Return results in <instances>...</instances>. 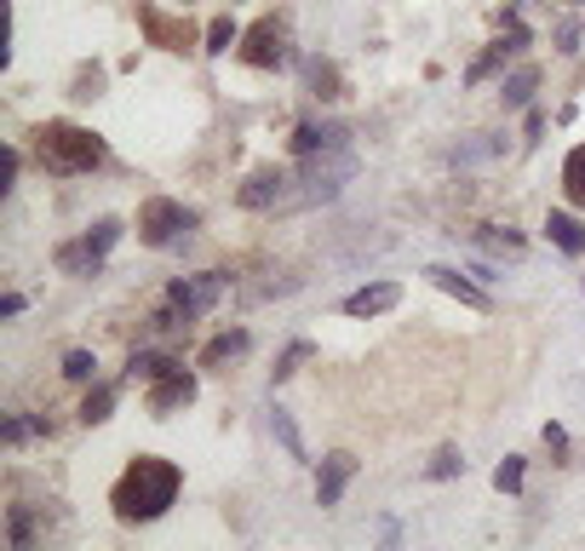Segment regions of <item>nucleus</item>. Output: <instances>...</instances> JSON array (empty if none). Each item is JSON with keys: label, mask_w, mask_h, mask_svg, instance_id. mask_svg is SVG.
I'll use <instances>...</instances> for the list:
<instances>
[{"label": "nucleus", "mask_w": 585, "mask_h": 551, "mask_svg": "<svg viewBox=\"0 0 585 551\" xmlns=\"http://www.w3.org/2000/svg\"><path fill=\"white\" fill-rule=\"evenodd\" d=\"M195 230V213L184 202H172V195H149V202L138 207V236L144 247H178Z\"/></svg>", "instance_id": "3"}, {"label": "nucleus", "mask_w": 585, "mask_h": 551, "mask_svg": "<svg viewBox=\"0 0 585 551\" xmlns=\"http://www.w3.org/2000/svg\"><path fill=\"white\" fill-rule=\"evenodd\" d=\"M0 316H23V293H7V299H0Z\"/></svg>", "instance_id": "33"}, {"label": "nucleus", "mask_w": 585, "mask_h": 551, "mask_svg": "<svg viewBox=\"0 0 585 551\" xmlns=\"http://www.w3.org/2000/svg\"><path fill=\"white\" fill-rule=\"evenodd\" d=\"M241 58L252 69H288L293 64V30L288 18H259L252 30L241 35Z\"/></svg>", "instance_id": "4"}, {"label": "nucleus", "mask_w": 585, "mask_h": 551, "mask_svg": "<svg viewBox=\"0 0 585 551\" xmlns=\"http://www.w3.org/2000/svg\"><path fill=\"white\" fill-rule=\"evenodd\" d=\"M476 247H482V254H505V259H517V254H522V236H517V230H482V236H476Z\"/></svg>", "instance_id": "24"}, {"label": "nucleus", "mask_w": 585, "mask_h": 551, "mask_svg": "<svg viewBox=\"0 0 585 551\" xmlns=\"http://www.w3.org/2000/svg\"><path fill=\"white\" fill-rule=\"evenodd\" d=\"M556 53H580V23H556Z\"/></svg>", "instance_id": "30"}, {"label": "nucleus", "mask_w": 585, "mask_h": 551, "mask_svg": "<svg viewBox=\"0 0 585 551\" xmlns=\"http://www.w3.org/2000/svg\"><path fill=\"white\" fill-rule=\"evenodd\" d=\"M460 471H465V454H460V448H442V454H437V460H430V477H437V483H448V477H460Z\"/></svg>", "instance_id": "29"}, {"label": "nucleus", "mask_w": 585, "mask_h": 551, "mask_svg": "<svg viewBox=\"0 0 585 551\" xmlns=\"http://www.w3.org/2000/svg\"><path fill=\"white\" fill-rule=\"evenodd\" d=\"M350 477H356V454H327V460H322V477H316V506H322V511L339 506L345 488H350Z\"/></svg>", "instance_id": "12"}, {"label": "nucleus", "mask_w": 585, "mask_h": 551, "mask_svg": "<svg viewBox=\"0 0 585 551\" xmlns=\"http://www.w3.org/2000/svg\"><path fill=\"white\" fill-rule=\"evenodd\" d=\"M425 276H430V282H437L442 293H453V299H460V305H471V311H488V293H482L476 282H465V276L453 270V265H430Z\"/></svg>", "instance_id": "14"}, {"label": "nucleus", "mask_w": 585, "mask_h": 551, "mask_svg": "<svg viewBox=\"0 0 585 551\" xmlns=\"http://www.w3.org/2000/svg\"><path fill=\"white\" fill-rule=\"evenodd\" d=\"M138 23H144L149 46H167V53H184V46H190V23L167 18L161 7H149V0H138Z\"/></svg>", "instance_id": "8"}, {"label": "nucleus", "mask_w": 585, "mask_h": 551, "mask_svg": "<svg viewBox=\"0 0 585 551\" xmlns=\"http://www.w3.org/2000/svg\"><path fill=\"white\" fill-rule=\"evenodd\" d=\"M270 431H275V442H282V448H288V454H293V460H304L299 425H293V414H288V408H275V414H270Z\"/></svg>", "instance_id": "23"}, {"label": "nucleus", "mask_w": 585, "mask_h": 551, "mask_svg": "<svg viewBox=\"0 0 585 551\" xmlns=\"http://www.w3.org/2000/svg\"><path fill=\"white\" fill-rule=\"evenodd\" d=\"M545 236L563 247V254H585V230H580L574 213H551V218H545Z\"/></svg>", "instance_id": "15"}, {"label": "nucleus", "mask_w": 585, "mask_h": 551, "mask_svg": "<svg viewBox=\"0 0 585 551\" xmlns=\"http://www.w3.org/2000/svg\"><path fill=\"white\" fill-rule=\"evenodd\" d=\"M115 241H121V218H98V224H92V230H87L81 241L58 247V270H75V276H81V270H98Z\"/></svg>", "instance_id": "7"}, {"label": "nucleus", "mask_w": 585, "mask_h": 551, "mask_svg": "<svg viewBox=\"0 0 585 551\" xmlns=\"http://www.w3.org/2000/svg\"><path fill=\"white\" fill-rule=\"evenodd\" d=\"M391 305H402V288L396 282H373V288H356L345 299V316H385Z\"/></svg>", "instance_id": "13"}, {"label": "nucleus", "mask_w": 585, "mask_h": 551, "mask_svg": "<svg viewBox=\"0 0 585 551\" xmlns=\"http://www.w3.org/2000/svg\"><path fill=\"white\" fill-rule=\"evenodd\" d=\"M236 41H241V30H236L230 18H213V23H207V53H230Z\"/></svg>", "instance_id": "26"}, {"label": "nucleus", "mask_w": 585, "mask_h": 551, "mask_svg": "<svg viewBox=\"0 0 585 551\" xmlns=\"http://www.w3.org/2000/svg\"><path fill=\"white\" fill-rule=\"evenodd\" d=\"M178 465L172 460H161V454H138L133 465L121 471V483H115V494H110V506H115V517L121 522H149V517H161L172 499H178Z\"/></svg>", "instance_id": "1"}, {"label": "nucleus", "mask_w": 585, "mask_h": 551, "mask_svg": "<svg viewBox=\"0 0 585 551\" xmlns=\"http://www.w3.org/2000/svg\"><path fill=\"white\" fill-rule=\"evenodd\" d=\"M92 368H98V357H92V350H69V357H64V380L87 385V380H92Z\"/></svg>", "instance_id": "27"}, {"label": "nucleus", "mask_w": 585, "mask_h": 551, "mask_svg": "<svg viewBox=\"0 0 585 551\" xmlns=\"http://www.w3.org/2000/svg\"><path fill=\"white\" fill-rule=\"evenodd\" d=\"M247 345H252V339H247L241 328H236V334H218V339H213L207 350H201V368H224V362H230V357H241V350H247Z\"/></svg>", "instance_id": "16"}, {"label": "nucleus", "mask_w": 585, "mask_h": 551, "mask_svg": "<svg viewBox=\"0 0 585 551\" xmlns=\"http://www.w3.org/2000/svg\"><path fill=\"white\" fill-rule=\"evenodd\" d=\"M545 448H551V454H569V431H563V425H545Z\"/></svg>", "instance_id": "32"}, {"label": "nucleus", "mask_w": 585, "mask_h": 551, "mask_svg": "<svg viewBox=\"0 0 585 551\" xmlns=\"http://www.w3.org/2000/svg\"><path fill=\"white\" fill-rule=\"evenodd\" d=\"M563 195L574 207H585V144H574L569 161H563Z\"/></svg>", "instance_id": "17"}, {"label": "nucleus", "mask_w": 585, "mask_h": 551, "mask_svg": "<svg viewBox=\"0 0 585 551\" xmlns=\"http://www.w3.org/2000/svg\"><path fill=\"white\" fill-rule=\"evenodd\" d=\"M288 172L282 167H259V172H252V179L236 190V202L241 207H252V213H259V207H275V202H282V195H288Z\"/></svg>", "instance_id": "10"}, {"label": "nucleus", "mask_w": 585, "mask_h": 551, "mask_svg": "<svg viewBox=\"0 0 585 551\" xmlns=\"http://www.w3.org/2000/svg\"><path fill=\"white\" fill-rule=\"evenodd\" d=\"M505 53H517V46H511V35H505L499 46H488V53H482V58H476V64L465 69V81H482V75H494V69L505 64Z\"/></svg>", "instance_id": "25"}, {"label": "nucleus", "mask_w": 585, "mask_h": 551, "mask_svg": "<svg viewBox=\"0 0 585 551\" xmlns=\"http://www.w3.org/2000/svg\"><path fill=\"white\" fill-rule=\"evenodd\" d=\"M533 87H540V69H533V64H522L517 75H511V81H505V110H522L528 104V98H533Z\"/></svg>", "instance_id": "19"}, {"label": "nucleus", "mask_w": 585, "mask_h": 551, "mask_svg": "<svg viewBox=\"0 0 585 551\" xmlns=\"http://www.w3.org/2000/svg\"><path fill=\"white\" fill-rule=\"evenodd\" d=\"M224 288H230V276L224 270H201V276H178V282L167 288V305H178L190 322L201 316V311H213L218 299H224Z\"/></svg>", "instance_id": "6"}, {"label": "nucleus", "mask_w": 585, "mask_h": 551, "mask_svg": "<svg viewBox=\"0 0 585 551\" xmlns=\"http://www.w3.org/2000/svg\"><path fill=\"white\" fill-rule=\"evenodd\" d=\"M98 87H104V75H98V69H81V75H75V98H98Z\"/></svg>", "instance_id": "31"}, {"label": "nucleus", "mask_w": 585, "mask_h": 551, "mask_svg": "<svg viewBox=\"0 0 585 551\" xmlns=\"http://www.w3.org/2000/svg\"><path fill=\"white\" fill-rule=\"evenodd\" d=\"M494 488H499V494H517V488H522V460H517V454H505V460H499Z\"/></svg>", "instance_id": "28"}, {"label": "nucleus", "mask_w": 585, "mask_h": 551, "mask_svg": "<svg viewBox=\"0 0 585 551\" xmlns=\"http://www.w3.org/2000/svg\"><path fill=\"white\" fill-rule=\"evenodd\" d=\"M304 75H311V92L316 98H345L339 92V69L327 64V58H304Z\"/></svg>", "instance_id": "20"}, {"label": "nucleus", "mask_w": 585, "mask_h": 551, "mask_svg": "<svg viewBox=\"0 0 585 551\" xmlns=\"http://www.w3.org/2000/svg\"><path fill=\"white\" fill-rule=\"evenodd\" d=\"M110 414H115V385H92L81 403V425H104Z\"/></svg>", "instance_id": "21"}, {"label": "nucleus", "mask_w": 585, "mask_h": 551, "mask_svg": "<svg viewBox=\"0 0 585 551\" xmlns=\"http://www.w3.org/2000/svg\"><path fill=\"white\" fill-rule=\"evenodd\" d=\"M172 368H178L172 357H156V350H133V362H126V380H149V385H156L161 373H172Z\"/></svg>", "instance_id": "18"}, {"label": "nucleus", "mask_w": 585, "mask_h": 551, "mask_svg": "<svg viewBox=\"0 0 585 551\" xmlns=\"http://www.w3.org/2000/svg\"><path fill=\"white\" fill-rule=\"evenodd\" d=\"M311 350H316L311 339H293V345L282 350V357H275V368H270V380H275V385H282V380H293V373H299V362H304V357H311Z\"/></svg>", "instance_id": "22"}, {"label": "nucleus", "mask_w": 585, "mask_h": 551, "mask_svg": "<svg viewBox=\"0 0 585 551\" xmlns=\"http://www.w3.org/2000/svg\"><path fill=\"white\" fill-rule=\"evenodd\" d=\"M345 144H350V127H339V121H299L293 156H322V149H345Z\"/></svg>", "instance_id": "11"}, {"label": "nucleus", "mask_w": 585, "mask_h": 551, "mask_svg": "<svg viewBox=\"0 0 585 551\" xmlns=\"http://www.w3.org/2000/svg\"><path fill=\"white\" fill-rule=\"evenodd\" d=\"M190 403H195V373H184V368H172L149 385V414L156 419H167L172 408H190Z\"/></svg>", "instance_id": "9"}, {"label": "nucleus", "mask_w": 585, "mask_h": 551, "mask_svg": "<svg viewBox=\"0 0 585 551\" xmlns=\"http://www.w3.org/2000/svg\"><path fill=\"white\" fill-rule=\"evenodd\" d=\"M35 156L46 172H92L104 161V138L75 127V121H46V127H35Z\"/></svg>", "instance_id": "2"}, {"label": "nucleus", "mask_w": 585, "mask_h": 551, "mask_svg": "<svg viewBox=\"0 0 585 551\" xmlns=\"http://www.w3.org/2000/svg\"><path fill=\"white\" fill-rule=\"evenodd\" d=\"M350 172H356L350 149H322V156H304V202H334Z\"/></svg>", "instance_id": "5"}]
</instances>
